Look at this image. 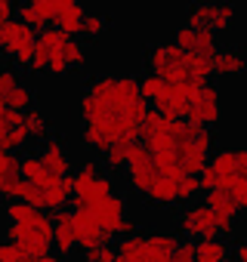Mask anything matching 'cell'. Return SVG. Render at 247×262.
Instances as JSON below:
<instances>
[{
  "label": "cell",
  "mask_w": 247,
  "mask_h": 262,
  "mask_svg": "<svg viewBox=\"0 0 247 262\" xmlns=\"http://www.w3.org/2000/svg\"><path fill=\"white\" fill-rule=\"evenodd\" d=\"M222 262H232V259H222Z\"/></svg>",
  "instance_id": "8d00e7d4"
},
{
  "label": "cell",
  "mask_w": 247,
  "mask_h": 262,
  "mask_svg": "<svg viewBox=\"0 0 247 262\" xmlns=\"http://www.w3.org/2000/svg\"><path fill=\"white\" fill-rule=\"evenodd\" d=\"M62 56H65V68H80V65L87 62L84 43H77L74 37H68V40H65V47H62Z\"/></svg>",
  "instance_id": "484cf974"
},
{
  "label": "cell",
  "mask_w": 247,
  "mask_h": 262,
  "mask_svg": "<svg viewBox=\"0 0 247 262\" xmlns=\"http://www.w3.org/2000/svg\"><path fill=\"white\" fill-rule=\"evenodd\" d=\"M114 256H117L114 244L105 241V244H99L96 250H87V253H84V262H114Z\"/></svg>",
  "instance_id": "f1b7e54d"
},
{
  "label": "cell",
  "mask_w": 247,
  "mask_h": 262,
  "mask_svg": "<svg viewBox=\"0 0 247 262\" xmlns=\"http://www.w3.org/2000/svg\"><path fill=\"white\" fill-rule=\"evenodd\" d=\"M235 13H238L235 4H198V7H189V16H186L182 25H189V28H207V31L219 34V31L232 28Z\"/></svg>",
  "instance_id": "ba28073f"
},
{
  "label": "cell",
  "mask_w": 247,
  "mask_h": 262,
  "mask_svg": "<svg viewBox=\"0 0 247 262\" xmlns=\"http://www.w3.org/2000/svg\"><path fill=\"white\" fill-rule=\"evenodd\" d=\"M19 176H22V182L34 185L37 191H44V188H50V185L59 182L56 176H50V173L44 170V164H40L37 155H22V158H19Z\"/></svg>",
  "instance_id": "e0dca14e"
},
{
  "label": "cell",
  "mask_w": 247,
  "mask_h": 262,
  "mask_svg": "<svg viewBox=\"0 0 247 262\" xmlns=\"http://www.w3.org/2000/svg\"><path fill=\"white\" fill-rule=\"evenodd\" d=\"M0 105L4 108H10V111H19V114H25L28 108H34V90L25 83V80H19L4 99H0Z\"/></svg>",
  "instance_id": "44dd1931"
},
{
  "label": "cell",
  "mask_w": 247,
  "mask_h": 262,
  "mask_svg": "<svg viewBox=\"0 0 247 262\" xmlns=\"http://www.w3.org/2000/svg\"><path fill=\"white\" fill-rule=\"evenodd\" d=\"M186 123H192V126H204V129H213L219 120H222V90L216 86V83H204L201 86V93H198V99H195V105L186 111V117H182Z\"/></svg>",
  "instance_id": "8992f818"
},
{
  "label": "cell",
  "mask_w": 247,
  "mask_h": 262,
  "mask_svg": "<svg viewBox=\"0 0 247 262\" xmlns=\"http://www.w3.org/2000/svg\"><path fill=\"white\" fill-rule=\"evenodd\" d=\"M130 145L133 142H114L111 148H105L102 155H105V167L108 170H123V167H127V151H130Z\"/></svg>",
  "instance_id": "d4e9b609"
},
{
  "label": "cell",
  "mask_w": 247,
  "mask_h": 262,
  "mask_svg": "<svg viewBox=\"0 0 247 262\" xmlns=\"http://www.w3.org/2000/svg\"><path fill=\"white\" fill-rule=\"evenodd\" d=\"M146 102L139 96V77L133 74H102L96 80L87 83L80 102H77V111L84 120H102V117H114V114H123L130 120V111Z\"/></svg>",
  "instance_id": "6da1fadb"
},
{
  "label": "cell",
  "mask_w": 247,
  "mask_h": 262,
  "mask_svg": "<svg viewBox=\"0 0 247 262\" xmlns=\"http://www.w3.org/2000/svg\"><path fill=\"white\" fill-rule=\"evenodd\" d=\"M170 262H195V247H192V241H179L176 250H173V256H170Z\"/></svg>",
  "instance_id": "1f68e13d"
},
{
  "label": "cell",
  "mask_w": 247,
  "mask_h": 262,
  "mask_svg": "<svg viewBox=\"0 0 247 262\" xmlns=\"http://www.w3.org/2000/svg\"><path fill=\"white\" fill-rule=\"evenodd\" d=\"M213 71L222 77L241 74L244 71V50L241 47H216L213 53Z\"/></svg>",
  "instance_id": "ac0fdd59"
},
{
  "label": "cell",
  "mask_w": 247,
  "mask_h": 262,
  "mask_svg": "<svg viewBox=\"0 0 247 262\" xmlns=\"http://www.w3.org/2000/svg\"><path fill=\"white\" fill-rule=\"evenodd\" d=\"M84 7L77 0H56V19H53V28H59L65 37H74L80 34V22H84Z\"/></svg>",
  "instance_id": "9a60e30c"
},
{
  "label": "cell",
  "mask_w": 247,
  "mask_h": 262,
  "mask_svg": "<svg viewBox=\"0 0 247 262\" xmlns=\"http://www.w3.org/2000/svg\"><path fill=\"white\" fill-rule=\"evenodd\" d=\"M123 170H127V182H130L133 191H139V194L149 191V185H152V179H155V164H152L149 151H146L139 142L130 145V151H127V167H123Z\"/></svg>",
  "instance_id": "8fae6325"
},
{
  "label": "cell",
  "mask_w": 247,
  "mask_h": 262,
  "mask_svg": "<svg viewBox=\"0 0 247 262\" xmlns=\"http://www.w3.org/2000/svg\"><path fill=\"white\" fill-rule=\"evenodd\" d=\"M31 7H34V13H37V19H40L44 28L53 25V19H56V0H31Z\"/></svg>",
  "instance_id": "f546056e"
},
{
  "label": "cell",
  "mask_w": 247,
  "mask_h": 262,
  "mask_svg": "<svg viewBox=\"0 0 247 262\" xmlns=\"http://www.w3.org/2000/svg\"><path fill=\"white\" fill-rule=\"evenodd\" d=\"M22 129H25V136L28 139H44L50 133V117L40 111V108H28L22 114Z\"/></svg>",
  "instance_id": "7402d4cb"
},
{
  "label": "cell",
  "mask_w": 247,
  "mask_h": 262,
  "mask_svg": "<svg viewBox=\"0 0 247 262\" xmlns=\"http://www.w3.org/2000/svg\"><path fill=\"white\" fill-rule=\"evenodd\" d=\"M10 19H16V7L10 4V0H0V28H4Z\"/></svg>",
  "instance_id": "836d02e7"
},
{
  "label": "cell",
  "mask_w": 247,
  "mask_h": 262,
  "mask_svg": "<svg viewBox=\"0 0 247 262\" xmlns=\"http://www.w3.org/2000/svg\"><path fill=\"white\" fill-rule=\"evenodd\" d=\"M111 194H117V185L108 173H102V167L96 161L80 164V170L71 176V204H74V210L90 213L93 207H99Z\"/></svg>",
  "instance_id": "3957f363"
},
{
  "label": "cell",
  "mask_w": 247,
  "mask_h": 262,
  "mask_svg": "<svg viewBox=\"0 0 247 262\" xmlns=\"http://www.w3.org/2000/svg\"><path fill=\"white\" fill-rule=\"evenodd\" d=\"M0 53H4V31H0Z\"/></svg>",
  "instance_id": "d590c367"
},
{
  "label": "cell",
  "mask_w": 247,
  "mask_h": 262,
  "mask_svg": "<svg viewBox=\"0 0 247 262\" xmlns=\"http://www.w3.org/2000/svg\"><path fill=\"white\" fill-rule=\"evenodd\" d=\"M186 71L195 77V80H207L213 74V56H204V53H186Z\"/></svg>",
  "instance_id": "603a6c76"
},
{
  "label": "cell",
  "mask_w": 247,
  "mask_h": 262,
  "mask_svg": "<svg viewBox=\"0 0 247 262\" xmlns=\"http://www.w3.org/2000/svg\"><path fill=\"white\" fill-rule=\"evenodd\" d=\"M37 158H40V164H44V170H47L50 176H56V179L71 176V158H68L62 139H47V142H44V151H40Z\"/></svg>",
  "instance_id": "4fadbf2b"
},
{
  "label": "cell",
  "mask_w": 247,
  "mask_h": 262,
  "mask_svg": "<svg viewBox=\"0 0 247 262\" xmlns=\"http://www.w3.org/2000/svg\"><path fill=\"white\" fill-rule=\"evenodd\" d=\"M22 259H25L22 247H16L10 241H0V262H22Z\"/></svg>",
  "instance_id": "4dcf8cb0"
},
{
  "label": "cell",
  "mask_w": 247,
  "mask_h": 262,
  "mask_svg": "<svg viewBox=\"0 0 247 262\" xmlns=\"http://www.w3.org/2000/svg\"><path fill=\"white\" fill-rule=\"evenodd\" d=\"M179 231L186 234V241L219 237V219L213 216V210L204 201L201 204H186V210L179 213Z\"/></svg>",
  "instance_id": "52a82bcc"
},
{
  "label": "cell",
  "mask_w": 247,
  "mask_h": 262,
  "mask_svg": "<svg viewBox=\"0 0 247 262\" xmlns=\"http://www.w3.org/2000/svg\"><path fill=\"white\" fill-rule=\"evenodd\" d=\"M19 191H22V176L19 173H0V194L10 198V201H19Z\"/></svg>",
  "instance_id": "83f0119b"
},
{
  "label": "cell",
  "mask_w": 247,
  "mask_h": 262,
  "mask_svg": "<svg viewBox=\"0 0 247 262\" xmlns=\"http://www.w3.org/2000/svg\"><path fill=\"white\" fill-rule=\"evenodd\" d=\"M173 43H176L182 53H204V56H213L216 47H219V34H213V31H207V28H189V25H179Z\"/></svg>",
  "instance_id": "7c38bea8"
},
{
  "label": "cell",
  "mask_w": 247,
  "mask_h": 262,
  "mask_svg": "<svg viewBox=\"0 0 247 262\" xmlns=\"http://www.w3.org/2000/svg\"><path fill=\"white\" fill-rule=\"evenodd\" d=\"M19 83V74H16V68H0V99H4L13 86Z\"/></svg>",
  "instance_id": "d6a6232c"
},
{
  "label": "cell",
  "mask_w": 247,
  "mask_h": 262,
  "mask_svg": "<svg viewBox=\"0 0 247 262\" xmlns=\"http://www.w3.org/2000/svg\"><path fill=\"white\" fill-rule=\"evenodd\" d=\"M40 262H65V259H62V256H53V253H50V256H44Z\"/></svg>",
  "instance_id": "e575fe53"
},
{
  "label": "cell",
  "mask_w": 247,
  "mask_h": 262,
  "mask_svg": "<svg viewBox=\"0 0 247 262\" xmlns=\"http://www.w3.org/2000/svg\"><path fill=\"white\" fill-rule=\"evenodd\" d=\"M146 198H149L152 204H158V207H173V204H176V179L155 173V179H152Z\"/></svg>",
  "instance_id": "d6986e66"
},
{
  "label": "cell",
  "mask_w": 247,
  "mask_h": 262,
  "mask_svg": "<svg viewBox=\"0 0 247 262\" xmlns=\"http://www.w3.org/2000/svg\"><path fill=\"white\" fill-rule=\"evenodd\" d=\"M149 68L152 74H158L167 86H176V83H186L192 80V74L186 71V53L173 43V40H164V43H155L149 50Z\"/></svg>",
  "instance_id": "5b68a950"
},
{
  "label": "cell",
  "mask_w": 247,
  "mask_h": 262,
  "mask_svg": "<svg viewBox=\"0 0 247 262\" xmlns=\"http://www.w3.org/2000/svg\"><path fill=\"white\" fill-rule=\"evenodd\" d=\"M192 247H195V262H222V259H229V244L222 237L192 241Z\"/></svg>",
  "instance_id": "ffe728a7"
},
{
  "label": "cell",
  "mask_w": 247,
  "mask_h": 262,
  "mask_svg": "<svg viewBox=\"0 0 247 262\" xmlns=\"http://www.w3.org/2000/svg\"><path fill=\"white\" fill-rule=\"evenodd\" d=\"M90 216H93L96 228L111 241V237H117L120 222L127 219V201H123V194H111V198H105L99 207H93Z\"/></svg>",
  "instance_id": "30bf717a"
},
{
  "label": "cell",
  "mask_w": 247,
  "mask_h": 262,
  "mask_svg": "<svg viewBox=\"0 0 247 262\" xmlns=\"http://www.w3.org/2000/svg\"><path fill=\"white\" fill-rule=\"evenodd\" d=\"M201 191V185H198V176H182L179 182H176V204H192V198Z\"/></svg>",
  "instance_id": "4316f807"
},
{
  "label": "cell",
  "mask_w": 247,
  "mask_h": 262,
  "mask_svg": "<svg viewBox=\"0 0 247 262\" xmlns=\"http://www.w3.org/2000/svg\"><path fill=\"white\" fill-rule=\"evenodd\" d=\"M50 219H53V247H56V253L65 259L68 253L77 250L74 225H71V210H59V213H53Z\"/></svg>",
  "instance_id": "2e32d148"
},
{
  "label": "cell",
  "mask_w": 247,
  "mask_h": 262,
  "mask_svg": "<svg viewBox=\"0 0 247 262\" xmlns=\"http://www.w3.org/2000/svg\"><path fill=\"white\" fill-rule=\"evenodd\" d=\"M244 167H247V151L244 148H219L210 155L207 167L198 173V185L204 191H225L229 182L235 176H244Z\"/></svg>",
  "instance_id": "277c9868"
},
{
  "label": "cell",
  "mask_w": 247,
  "mask_h": 262,
  "mask_svg": "<svg viewBox=\"0 0 247 262\" xmlns=\"http://www.w3.org/2000/svg\"><path fill=\"white\" fill-rule=\"evenodd\" d=\"M71 225H74V241H77V247L87 253V250H96L99 244H105L108 237L96 228V222H93V216L87 213V210H71Z\"/></svg>",
  "instance_id": "5bb4252c"
},
{
  "label": "cell",
  "mask_w": 247,
  "mask_h": 262,
  "mask_svg": "<svg viewBox=\"0 0 247 262\" xmlns=\"http://www.w3.org/2000/svg\"><path fill=\"white\" fill-rule=\"evenodd\" d=\"M108 31V16L99 13V10H87L84 13V22H80V34L87 37H102Z\"/></svg>",
  "instance_id": "cb8c5ba5"
},
{
  "label": "cell",
  "mask_w": 247,
  "mask_h": 262,
  "mask_svg": "<svg viewBox=\"0 0 247 262\" xmlns=\"http://www.w3.org/2000/svg\"><path fill=\"white\" fill-rule=\"evenodd\" d=\"M0 31H4V53H7L19 68H28L31 53H34L37 31H31V28H28V25H22L19 19H10Z\"/></svg>",
  "instance_id": "9c48e42d"
},
{
  "label": "cell",
  "mask_w": 247,
  "mask_h": 262,
  "mask_svg": "<svg viewBox=\"0 0 247 262\" xmlns=\"http://www.w3.org/2000/svg\"><path fill=\"white\" fill-rule=\"evenodd\" d=\"M176 244H179V234L164 231V228L136 231L114 244V250H117L114 262H170Z\"/></svg>",
  "instance_id": "7a4b0ae2"
}]
</instances>
